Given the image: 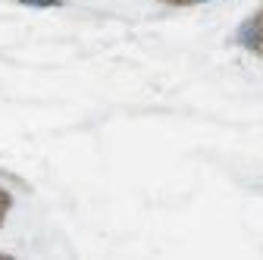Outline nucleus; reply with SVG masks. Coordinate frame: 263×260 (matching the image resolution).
<instances>
[{
  "label": "nucleus",
  "instance_id": "1",
  "mask_svg": "<svg viewBox=\"0 0 263 260\" xmlns=\"http://www.w3.org/2000/svg\"><path fill=\"white\" fill-rule=\"evenodd\" d=\"M25 7H60L63 0H22Z\"/></svg>",
  "mask_w": 263,
  "mask_h": 260
},
{
  "label": "nucleus",
  "instance_id": "2",
  "mask_svg": "<svg viewBox=\"0 0 263 260\" xmlns=\"http://www.w3.org/2000/svg\"><path fill=\"white\" fill-rule=\"evenodd\" d=\"M173 4H204V0H173Z\"/></svg>",
  "mask_w": 263,
  "mask_h": 260
}]
</instances>
